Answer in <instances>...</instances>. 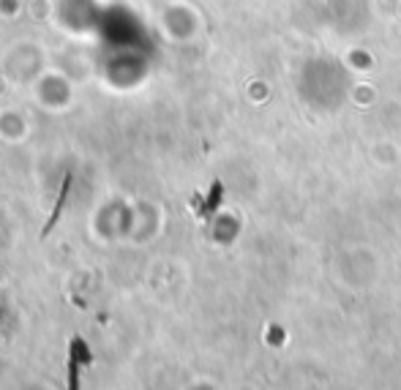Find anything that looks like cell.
Instances as JSON below:
<instances>
[{"label": "cell", "instance_id": "obj_1", "mask_svg": "<svg viewBox=\"0 0 401 390\" xmlns=\"http://www.w3.org/2000/svg\"><path fill=\"white\" fill-rule=\"evenodd\" d=\"M82 358L90 363V352L85 347V341L79 336L71 338V352H68V390H79V366Z\"/></svg>", "mask_w": 401, "mask_h": 390}, {"label": "cell", "instance_id": "obj_2", "mask_svg": "<svg viewBox=\"0 0 401 390\" xmlns=\"http://www.w3.org/2000/svg\"><path fill=\"white\" fill-rule=\"evenodd\" d=\"M68 192H71V175H66V181H63V189H61L58 202H55V210H52V216H50V221H47V227H44V235H50V232H52V227L58 224V218H61V213H63V207H66Z\"/></svg>", "mask_w": 401, "mask_h": 390}]
</instances>
